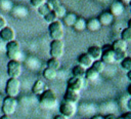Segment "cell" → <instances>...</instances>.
I'll return each mask as SVG.
<instances>
[{"label":"cell","instance_id":"7","mask_svg":"<svg viewBox=\"0 0 131 119\" xmlns=\"http://www.w3.org/2000/svg\"><path fill=\"white\" fill-rule=\"evenodd\" d=\"M21 64L18 61H9L7 64V74L9 78L17 79L21 75Z\"/></svg>","mask_w":131,"mask_h":119},{"label":"cell","instance_id":"1","mask_svg":"<svg viewBox=\"0 0 131 119\" xmlns=\"http://www.w3.org/2000/svg\"><path fill=\"white\" fill-rule=\"evenodd\" d=\"M39 104L44 109H52L57 104L56 93L52 89H45L39 96Z\"/></svg>","mask_w":131,"mask_h":119},{"label":"cell","instance_id":"44","mask_svg":"<svg viewBox=\"0 0 131 119\" xmlns=\"http://www.w3.org/2000/svg\"><path fill=\"white\" fill-rule=\"evenodd\" d=\"M127 28H129V29H131V18L128 21V23H127Z\"/></svg>","mask_w":131,"mask_h":119},{"label":"cell","instance_id":"30","mask_svg":"<svg viewBox=\"0 0 131 119\" xmlns=\"http://www.w3.org/2000/svg\"><path fill=\"white\" fill-rule=\"evenodd\" d=\"M50 11H52V10L49 8V6L46 4V2H45L43 5H41V6L38 8V13H39L41 16H43V17H44V16H45L47 13H49Z\"/></svg>","mask_w":131,"mask_h":119},{"label":"cell","instance_id":"15","mask_svg":"<svg viewBox=\"0 0 131 119\" xmlns=\"http://www.w3.org/2000/svg\"><path fill=\"white\" fill-rule=\"evenodd\" d=\"M98 22L100 23L101 26H110L113 24L114 22V16L112 15V13L110 11H103L99 14V16L97 17Z\"/></svg>","mask_w":131,"mask_h":119},{"label":"cell","instance_id":"18","mask_svg":"<svg viewBox=\"0 0 131 119\" xmlns=\"http://www.w3.org/2000/svg\"><path fill=\"white\" fill-rule=\"evenodd\" d=\"M127 46H128L127 43L122 39L115 40L111 45V47L114 51H127Z\"/></svg>","mask_w":131,"mask_h":119},{"label":"cell","instance_id":"35","mask_svg":"<svg viewBox=\"0 0 131 119\" xmlns=\"http://www.w3.org/2000/svg\"><path fill=\"white\" fill-rule=\"evenodd\" d=\"M5 27H6V21H5V18H4L3 16L0 15V31H1L3 28H5Z\"/></svg>","mask_w":131,"mask_h":119},{"label":"cell","instance_id":"41","mask_svg":"<svg viewBox=\"0 0 131 119\" xmlns=\"http://www.w3.org/2000/svg\"><path fill=\"white\" fill-rule=\"evenodd\" d=\"M127 92H128V94L130 95V97H131V83L128 85V87H127Z\"/></svg>","mask_w":131,"mask_h":119},{"label":"cell","instance_id":"20","mask_svg":"<svg viewBox=\"0 0 131 119\" xmlns=\"http://www.w3.org/2000/svg\"><path fill=\"white\" fill-rule=\"evenodd\" d=\"M45 87H46V86H45L44 81H42V80H37V81L34 83L33 87H32V91H33V93L40 95V94L43 93L44 90L46 89Z\"/></svg>","mask_w":131,"mask_h":119},{"label":"cell","instance_id":"16","mask_svg":"<svg viewBox=\"0 0 131 119\" xmlns=\"http://www.w3.org/2000/svg\"><path fill=\"white\" fill-rule=\"evenodd\" d=\"M79 98H80L79 92H76V91H73L70 89H67L63 94V101L72 103V104H76L79 101Z\"/></svg>","mask_w":131,"mask_h":119},{"label":"cell","instance_id":"45","mask_svg":"<svg viewBox=\"0 0 131 119\" xmlns=\"http://www.w3.org/2000/svg\"><path fill=\"white\" fill-rule=\"evenodd\" d=\"M130 8H131V1H130Z\"/></svg>","mask_w":131,"mask_h":119},{"label":"cell","instance_id":"32","mask_svg":"<svg viewBox=\"0 0 131 119\" xmlns=\"http://www.w3.org/2000/svg\"><path fill=\"white\" fill-rule=\"evenodd\" d=\"M115 52V63H121L126 56H127V51H114Z\"/></svg>","mask_w":131,"mask_h":119},{"label":"cell","instance_id":"19","mask_svg":"<svg viewBox=\"0 0 131 119\" xmlns=\"http://www.w3.org/2000/svg\"><path fill=\"white\" fill-rule=\"evenodd\" d=\"M77 18H78V16L76 15V13H74V12H67L66 15L62 17V22L61 23L63 25H66V26H68V27H73Z\"/></svg>","mask_w":131,"mask_h":119},{"label":"cell","instance_id":"21","mask_svg":"<svg viewBox=\"0 0 131 119\" xmlns=\"http://www.w3.org/2000/svg\"><path fill=\"white\" fill-rule=\"evenodd\" d=\"M85 71L86 70L83 67H81L80 65H76L72 69V75L75 78H81V79H83L84 76H85Z\"/></svg>","mask_w":131,"mask_h":119},{"label":"cell","instance_id":"12","mask_svg":"<svg viewBox=\"0 0 131 119\" xmlns=\"http://www.w3.org/2000/svg\"><path fill=\"white\" fill-rule=\"evenodd\" d=\"M93 60L90 57V55L87 53V52H83L81 53L79 56H78V65H80L81 67H83L85 70L87 69H90L92 64H93Z\"/></svg>","mask_w":131,"mask_h":119},{"label":"cell","instance_id":"42","mask_svg":"<svg viewBox=\"0 0 131 119\" xmlns=\"http://www.w3.org/2000/svg\"><path fill=\"white\" fill-rule=\"evenodd\" d=\"M0 119H12V118L10 116H8V115H2L0 117Z\"/></svg>","mask_w":131,"mask_h":119},{"label":"cell","instance_id":"14","mask_svg":"<svg viewBox=\"0 0 131 119\" xmlns=\"http://www.w3.org/2000/svg\"><path fill=\"white\" fill-rule=\"evenodd\" d=\"M87 53L90 55V57L93 61H99L101 58V53H102V48L97 45H92L89 46L87 49Z\"/></svg>","mask_w":131,"mask_h":119},{"label":"cell","instance_id":"43","mask_svg":"<svg viewBox=\"0 0 131 119\" xmlns=\"http://www.w3.org/2000/svg\"><path fill=\"white\" fill-rule=\"evenodd\" d=\"M127 78H128V80H129V81H130V83H131V71L127 72Z\"/></svg>","mask_w":131,"mask_h":119},{"label":"cell","instance_id":"28","mask_svg":"<svg viewBox=\"0 0 131 119\" xmlns=\"http://www.w3.org/2000/svg\"><path fill=\"white\" fill-rule=\"evenodd\" d=\"M120 65H121V68H122L123 70H125V71H127V72L131 71V56L127 55V56L120 63Z\"/></svg>","mask_w":131,"mask_h":119},{"label":"cell","instance_id":"5","mask_svg":"<svg viewBox=\"0 0 131 119\" xmlns=\"http://www.w3.org/2000/svg\"><path fill=\"white\" fill-rule=\"evenodd\" d=\"M64 52V44L62 40H52L50 43V55L53 58L59 60Z\"/></svg>","mask_w":131,"mask_h":119},{"label":"cell","instance_id":"33","mask_svg":"<svg viewBox=\"0 0 131 119\" xmlns=\"http://www.w3.org/2000/svg\"><path fill=\"white\" fill-rule=\"evenodd\" d=\"M45 2H46L45 0H31V1H30L31 5H32L34 8H37V9H38L41 5H43Z\"/></svg>","mask_w":131,"mask_h":119},{"label":"cell","instance_id":"6","mask_svg":"<svg viewBox=\"0 0 131 119\" xmlns=\"http://www.w3.org/2000/svg\"><path fill=\"white\" fill-rule=\"evenodd\" d=\"M17 106V102L14 97H10V96H5L2 101V112L3 115H12L15 112Z\"/></svg>","mask_w":131,"mask_h":119},{"label":"cell","instance_id":"34","mask_svg":"<svg viewBox=\"0 0 131 119\" xmlns=\"http://www.w3.org/2000/svg\"><path fill=\"white\" fill-rule=\"evenodd\" d=\"M46 4L49 6V8L51 9V10H53L55 7H57L60 3H59V1H57V0H49V1H46Z\"/></svg>","mask_w":131,"mask_h":119},{"label":"cell","instance_id":"8","mask_svg":"<svg viewBox=\"0 0 131 119\" xmlns=\"http://www.w3.org/2000/svg\"><path fill=\"white\" fill-rule=\"evenodd\" d=\"M76 112H77L76 104H72V103H69V102L63 101L60 104V106H59V114L60 115H63L67 118L73 117L76 114Z\"/></svg>","mask_w":131,"mask_h":119},{"label":"cell","instance_id":"27","mask_svg":"<svg viewBox=\"0 0 131 119\" xmlns=\"http://www.w3.org/2000/svg\"><path fill=\"white\" fill-rule=\"evenodd\" d=\"M120 39L124 40L126 43L131 42V29H129V28L123 29V31L121 32V38Z\"/></svg>","mask_w":131,"mask_h":119},{"label":"cell","instance_id":"26","mask_svg":"<svg viewBox=\"0 0 131 119\" xmlns=\"http://www.w3.org/2000/svg\"><path fill=\"white\" fill-rule=\"evenodd\" d=\"M52 11L54 12V14L56 15L57 18H62V17L66 15V13H67L66 7H64L63 5H61V4H59L57 7H55Z\"/></svg>","mask_w":131,"mask_h":119},{"label":"cell","instance_id":"2","mask_svg":"<svg viewBox=\"0 0 131 119\" xmlns=\"http://www.w3.org/2000/svg\"><path fill=\"white\" fill-rule=\"evenodd\" d=\"M48 32H49V36L52 38V40H62V38L64 36L63 24L57 19L56 22L48 25Z\"/></svg>","mask_w":131,"mask_h":119},{"label":"cell","instance_id":"24","mask_svg":"<svg viewBox=\"0 0 131 119\" xmlns=\"http://www.w3.org/2000/svg\"><path fill=\"white\" fill-rule=\"evenodd\" d=\"M57 76V72L56 71H53L51 69H48V68H45L43 70V77L47 80H53L55 79Z\"/></svg>","mask_w":131,"mask_h":119},{"label":"cell","instance_id":"25","mask_svg":"<svg viewBox=\"0 0 131 119\" xmlns=\"http://www.w3.org/2000/svg\"><path fill=\"white\" fill-rule=\"evenodd\" d=\"M104 67H105V65L99 60V61H94V62H93V64H92V66H91V69L94 70L96 73L100 74L101 72H103Z\"/></svg>","mask_w":131,"mask_h":119},{"label":"cell","instance_id":"10","mask_svg":"<svg viewBox=\"0 0 131 119\" xmlns=\"http://www.w3.org/2000/svg\"><path fill=\"white\" fill-rule=\"evenodd\" d=\"M83 86H84V80L81 78L72 77L68 80V83H67V89H70L76 92H79L83 88Z\"/></svg>","mask_w":131,"mask_h":119},{"label":"cell","instance_id":"9","mask_svg":"<svg viewBox=\"0 0 131 119\" xmlns=\"http://www.w3.org/2000/svg\"><path fill=\"white\" fill-rule=\"evenodd\" d=\"M100 61L104 65L105 64H115V52L112 49L111 45H105V47L102 49Z\"/></svg>","mask_w":131,"mask_h":119},{"label":"cell","instance_id":"39","mask_svg":"<svg viewBox=\"0 0 131 119\" xmlns=\"http://www.w3.org/2000/svg\"><path fill=\"white\" fill-rule=\"evenodd\" d=\"M127 109H128V111L129 112H131V97L128 100V102H127Z\"/></svg>","mask_w":131,"mask_h":119},{"label":"cell","instance_id":"22","mask_svg":"<svg viewBox=\"0 0 131 119\" xmlns=\"http://www.w3.org/2000/svg\"><path fill=\"white\" fill-rule=\"evenodd\" d=\"M46 65H47L46 68L51 69V70L56 71V72H57V70L60 68V62H59V60H57V58H53V57H50V58L47 61Z\"/></svg>","mask_w":131,"mask_h":119},{"label":"cell","instance_id":"13","mask_svg":"<svg viewBox=\"0 0 131 119\" xmlns=\"http://www.w3.org/2000/svg\"><path fill=\"white\" fill-rule=\"evenodd\" d=\"M125 10V7H124V3L121 2V1H114L112 2L111 4V7H110V12L112 13V15L115 17V16H119L121 15Z\"/></svg>","mask_w":131,"mask_h":119},{"label":"cell","instance_id":"4","mask_svg":"<svg viewBox=\"0 0 131 119\" xmlns=\"http://www.w3.org/2000/svg\"><path fill=\"white\" fill-rule=\"evenodd\" d=\"M5 49H6V54L9 61H17V57L20 54V45L18 41L13 40L6 43Z\"/></svg>","mask_w":131,"mask_h":119},{"label":"cell","instance_id":"31","mask_svg":"<svg viewBox=\"0 0 131 119\" xmlns=\"http://www.w3.org/2000/svg\"><path fill=\"white\" fill-rule=\"evenodd\" d=\"M58 18L56 17V15L54 14V12L53 11H50L49 13H47L45 16H44V21L48 24V25H50V24H52V23H54V22H56Z\"/></svg>","mask_w":131,"mask_h":119},{"label":"cell","instance_id":"40","mask_svg":"<svg viewBox=\"0 0 131 119\" xmlns=\"http://www.w3.org/2000/svg\"><path fill=\"white\" fill-rule=\"evenodd\" d=\"M91 119H104V117L101 116V115H95V116H93Z\"/></svg>","mask_w":131,"mask_h":119},{"label":"cell","instance_id":"17","mask_svg":"<svg viewBox=\"0 0 131 119\" xmlns=\"http://www.w3.org/2000/svg\"><path fill=\"white\" fill-rule=\"evenodd\" d=\"M100 27H101V25L98 22L97 17H92V18H89L88 21H86V29L90 32H96L100 29Z\"/></svg>","mask_w":131,"mask_h":119},{"label":"cell","instance_id":"3","mask_svg":"<svg viewBox=\"0 0 131 119\" xmlns=\"http://www.w3.org/2000/svg\"><path fill=\"white\" fill-rule=\"evenodd\" d=\"M19 89H20V82L18 79L9 78L7 80L5 85V93L7 96L15 98V96L18 95L19 93Z\"/></svg>","mask_w":131,"mask_h":119},{"label":"cell","instance_id":"11","mask_svg":"<svg viewBox=\"0 0 131 119\" xmlns=\"http://www.w3.org/2000/svg\"><path fill=\"white\" fill-rule=\"evenodd\" d=\"M0 38H1L2 41L8 43V42H10V41L15 40V39H14V38H15V33H14V31H13L12 28L6 26L5 28H3V29L0 31Z\"/></svg>","mask_w":131,"mask_h":119},{"label":"cell","instance_id":"38","mask_svg":"<svg viewBox=\"0 0 131 119\" xmlns=\"http://www.w3.org/2000/svg\"><path fill=\"white\" fill-rule=\"evenodd\" d=\"M123 116L125 117V119H131V112H127V113L123 114Z\"/></svg>","mask_w":131,"mask_h":119},{"label":"cell","instance_id":"36","mask_svg":"<svg viewBox=\"0 0 131 119\" xmlns=\"http://www.w3.org/2000/svg\"><path fill=\"white\" fill-rule=\"evenodd\" d=\"M103 117H104V119H118V117H116V116L113 115V114H108V115L103 116Z\"/></svg>","mask_w":131,"mask_h":119},{"label":"cell","instance_id":"23","mask_svg":"<svg viewBox=\"0 0 131 119\" xmlns=\"http://www.w3.org/2000/svg\"><path fill=\"white\" fill-rule=\"evenodd\" d=\"M73 27H74V29L76 31H79V32L85 30L86 29V19L84 17H81V16L78 17L76 19V22H75V24H74Z\"/></svg>","mask_w":131,"mask_h":119},{"label":"cell","instance_id":"37","mask_svg":"<svg viewBox=\"0 0 131 119\" xmlns=\"http://www.w3.org/2000/svg\"><path fill=\"white\" fill-rule=\"evenodd\" d=\"M53 119H69V118H67V117H64L63 115H60V114H57V115H55V116L53 117Z\"/></svg>","mask_w":131,"mask_h":119},{"label":"cell","instance_id":"46","mask_svg":"<svg viewBox=\"0 0 131 119\" xmlns=\"http://www.w3.org/2000/svg\"><path fill=\"white\" fill-rule=\"evenodd\" d=\"M130 13H131V8H130Z\"/></svg>","mask_w":131,"mask_h":119},{"label":"cell","instance_id":"29","mask_svg":"<svg viewBox=\"0 0 131 119\" xmlns=\"http://www.w3.org/2000/svg\"><path fill=\"white\" fill-rule=\"evenodd\" d=\"M98 73H96L94 70H92L91 68L90 69H87L86 71H85V79H87V80H95V79H97V77H98Z\"/></svg>","mask_w":131,"mask_h":119}]
</instances>
